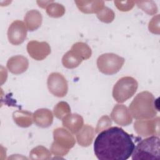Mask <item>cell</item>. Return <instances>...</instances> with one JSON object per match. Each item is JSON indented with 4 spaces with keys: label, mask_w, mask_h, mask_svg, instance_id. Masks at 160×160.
I'll return each instance as SVG.
<instances>
[{
    "label": "cell",
    "mask_w": 160,
    "mask_h": 160,
    "mask_svg": "<svg viewBox=\"0 0 160 160\" xmlns=\"http://www.w3.org/2000/svg\"><path fill=\"white\" fill-rule=\"evenodd\" d=\"M134 147L130 134L122 128L114 126L98 133L94 151L100 160H126L131 156Z\"/></svg>",
    "instance_id": "1"
},
{
    "label": "cell",
    "mask_w": 160,
    "mask_h": 160,
    "mask_svg": "<svg viewBox=\"0 0 160 160\" xmlns=\"http://www.w3.org/2000/svg\"><path fill=\"white\" fill-rule=\"evenodd\" d=\"M157 106L152 94L145 91L135 96L129 106V111L136 119H148L157 115Z\"/></svg>",
    "instance_id": "2"
},
{
    "label": "cell",
    "mask_w": 160,
    "mask_h": 160,
    "mask_svg": "<svg viewBox=\"0 0 160 160\" xmlns=\"http://www.w3.org/2000/svg\"><path fill=\"white\" fill-rule=\"evenodd\" d=\"M132 160H156L159 159V138L151 136L142 139L134 147Z\"/></svg>",
    "instance_id": "3"
},
{
    "label": "cell",
    "mask_w": 160,
    "mask_h": 160,
    "mask_svg": "<svg viewBox=\"0 0 160 160\" xmlns=\"http://www.w3.org/2000/svg\"><path fill=\"white\" fill-rule=\"evenodd\" d=\"M54 141L51 146V152L55 156H64L74 147L76 140L72 132L67 129L58 128L53 131Z\"/></svg>",
    "instance_id": "4"
},
{
    "label": "cell",
    "mask_w": 160,
    "mask_h": 160,
    "mask_svg": "<svg viewBox=\"0 0 160 160\" xmlns=\"http://www.w3.org/2000/svg\"><path fill=\"white\" fill-rule=\"evenodd\" d=\"M138 88V81L134 78L122 77L114 84L112 89V97L116 102L122 103L135 94Z\"/></svg>",
    "instance_id": "5"
},
{
    "label": "cell",
    "mask_w": 160,
    "mask_h": 160,
    "mask_svg": "<svg viewBox=\"0 0 160 160\" xmlns=\"http://www.w3.org/2000/svg\"><path fill=\"white\" fill-rule=\"evenodd\" d=\"M124 59L114 53H104L97 59V66L102 73L112 75L117 73L122 67Z\"/></svg>",
    "instance_id": "6"
},
{
    "label": "cell",
    "mask_w": 160,
    "mask_h": 160,
    "mask_svg": "<svg viewBox=\"0 0 160 160\" xmlns=\"http://www.w3.org/2000/svg\"><path fill=\"white\" fill-rule=\"evenodd\" d=\"M134 129L138 135L142 137L159 136V117L148 119H138L134 123Z\"/></svg>",
    "instance_id": "7"
},
{
    "label": "cell",
    "mask_w": 160,
    "mask_h": 160,
    "mask_svg": "<svg viewBox=\"0 0 160 160\" xmlns=\"http://www.w3.org/2000/svg\"><path fill=\"white\" fill-rule=\"evenodd\" d=\"M49 92L58 98L65 96L68 91V84L64 76L59 72H52L47 80Z\"/></svg>",
    "instance_id": "8"
},
{
    "label": "cell",
    "mask_w": 160,
    "mask_h": 160,
    "mask_svg": "<svg viewBox=\"0 0 160 160\" xmlns=\"http://www.w3.org/2000/svg\"><path fill=\"white\" fill-rule=\"evenodd\" d=\"M27 31L24 22L19 20L13 21L8 30V38L9 42L16 46L22 44L26 38Z\"/></svg>",
    "instance_id": "9"
},
{
    "label": "cell",
    "mask_w": 160,
    "mask_h": 160,
    "mask_svg": "<svg viewBox=\"0 0 160 160\" xmlns=\"http://www.w3.org/2000/svg\"><path fill=\"white\" fill-rule=\"evenodd\" d=\"M27 51L32 59L42 61L51 53V47L47 42L32 40L28 43Z\"/></svg>",
    "instance_id": "10"
},
{
    "label": "cell",
    "mask_w": 160,
    "mask_h": 160,
    "mask_svg": "<svg viewBox=\"0 0 160 160\" xmlns=\"http://www.w3.org/2000/svg\"><path fill=\"white\" fill-rule=\"evenodd\" d=\"M110 116L115 123L122 126L129 125L132 122V116L128 108L124 104H116Z\"/></svg>",
    "instance_id": "11"
},
{
    "label": "cell",
    "mask_w": 160,
    "mask_h": 160,
    "mask_svg": "<svg viewBox=\"0 0 160 160\" xmlns=\"http://www.w3.org/2000/svg\"><path fill=\"white\" fill-rule=\"evenodd\" d=\"M8 70L14 74L24 72L29 67L28 59L23 56L16 55L10 58L7 62Z\"/></svg>",
    "instance_id": "12"
},
{
    "label": "cell",
    "mask_w": 160,
    "mask_h": 160,
    "mask_svg": "<svg viewBox=\"0 0 160 160\" xmlns=\"http://www.w3.org/2000/svg\"><path fill=\"white\" fill-rule=\"evenodd\" d=\"M33 121L40 128H48L53 122L52 112L46 108L38 109L33 113Z\"/></svg>",
    "instance_id": "13"
},
{
    "label": "cell",
    "mask_w": 160,
    "mask_h": 160,
    "mask_svg": "<svg viewBox=\"0 0 160 160\" xmlns=\"http://www.w3.org/2000/svg\"><path fill=\"white\" fill-rule=\"evenodd\" d=\"M62 126L72 134H76L83 126L82 117L78 114H69L62 119Z\"/></svg>",
    "instance_id": "14"
},
{
    "label": "cell",
    "mask_w": 160,
    "mask_h": 160,
    "mask_svg": "<svg viewBox=\"0 0 160 160\" xmlns=\"http://www.w3.org/2000/svg\"><path fill=\"white\" fill-rule=\"evenodd\" d=\"M96 134L95 129L89 125H83L82 128L76 133V140L78 143L83 147L90 146L93 141Z\"/></svg>",
    "instance_id": "15"
},
{
    "label": "cell",
    "mask_w": 160,
    "mask_h": 160,
    "mask_svg": "<svg viewBox=\"0 0 160 160\" xmlns=\"http://www.w3.org/2000/svg\"><path fill=\"white\" fill-rule=\"evenodd\" d=\"M78 8L85 14L98 13L104 7L102 1H75Z\"/></svg>",
    "instance_id": "16"
},
{
    "label": "cell",
    "mask_w": 160,
    "mask_h": 160,
    "mask_svg": "<svg viewBox=\"0 0 160 160\" xmlns=\"http://www.w3.org/2000/svg\"><path fill=\"white\" fill-rule=\"evenodd\" d=\"M42 21L41 14L36 9L28 11L24 16V23L27 29L29 31H34L38 29L41 26Z\"/></svg>",
    "instance_id": "17"
},
{
    "label": "cell",
    "mask_w": 160,
    "mask_h": 160,
    "mask_svg": "<svg viewBox=\"0 0 160 160\" xmlns=\"http://www.w3.org/2000/svg\"><path fill=\"white\" fill-rule=\"evenodd\" d=\"M14 122L21 128H28L32 124L33 114L28 111L17 110L12 114Z\"/></svg>",
    "instance_id": "18"
},
{
    "label": "cell",
    "mask_w": 160,
    "mask_h": 160,
    "mask_svg": "<svg viewBox=\"0 0 160 160\" xmlns=\"http://www.w3.org/2000/svg\"><path fill=\"white\" fill-rule=\"evenodd\" d=\"M83 60L72 50L68 51L62 58L63 66L68 69H74L77 68Z\"/></svg>",
    "instance_id": "19"
},
{
    "label": "cell",
    "mask_w": 160,
    "mask_h": 160,
    "mask_svg": "<svg viewBox=\"0 0 160 160\" xmlns=\"http://www.w3.org/2000/svg\"><path fill=\"white\" fill-rule=\"evenodd\" d=\"M71 49L74 51L83 61L90 58L92 54V51L90 47L86 43L82 42L74 43Z\"/></svg>",
    "instance_id": "20"
},
{
    "label": "cell",
    "mask_w": 160,
    "mask_h": 160,
    "mask_svg": "<svg viewBox=\"0 0 160 160\" xmlns=\"http://www.w3.org/2000/svg\"><path fill=\"white\" fill-rule=\"evenodd\" d=\"M29 158L31 159H49L51 152L42 146H38L30 151Z\"/></svg>",
    "instance_id": "21"
},
{
    "label": "cell",
    "mask_w": 160,
    "mask_h": 160,
    "mask_svg": "<svg viewBox=\"0 0 160 160\" xmlns=\"http://www.w3.org/2000/svg\"><path fill=\"white\" fill-rule=\"evenodd\" d=\"M46 13L52 18H60L65 13V8L61 4L53 1L46 7Z\"/></svg>",
    "instance_id": "22"
},
{
    "label": "cell",
    "mask_w": 160,
    "mask_h": 160,
    "mask_svg": "<svg viewBox=\"0 0 160 160\" xmlns=\"http://www.w3.org/2000/svg\"><path fill=\"white\" fill-rule=\"evenodd\" d=\"M53 112L56 118L62 119L66 116L71 113V108L66 102L61 101L54 106Z\"/></svg>",
    "instance_id": "23"
},
{
    "label": "cell",
    "mask_w": 160,
    "mask_h": 160,
    "mask_svg": "<svg viewBox=\"0 0 160 160\" xmlns=\"http://www.w3.org/2000/svg\"><path fill=\"white\" fill-rule=\"evenodd\" d=\"M97 17L99 21L103 22L110 23L114 20L115 14L112 9L104 6L99 12L97 13Z\"/></svg>",
    "instance_id": "24"
},
{
    "label": "cell",
    "mask_w": 160,
    "mask_h": 160,
    "mask_svg": "<svg viewBox=\"0 0 160 160\" xmlns=\"http://www.w3.org/2000/svg\"><path fill=\"white\" fill-rule=\"evenodd\" d=\"M138 6L142 9L145 12L149 15H154L158 12V8L156 4L152 1H134Z\"/></svg>",
    "instance_id": "25"
},
{
    "label": "cell",
    "mask_w": 160,
    "mask_h": 160,
    "mask_svg": "<svg viewBox=\"0 0 160 160\" xmlns=\"http://www.w3.org/2000/svg\"><path fill=\"white\" fill-rule=\"evenodd\" d=\"M111 125L112 121L111 118L108 116H103L98 121L96 128L95 129L96 132L99 133L101 131L109 128Z\"/></svg>",
    "instance_id": "26"
},
{
    "label": "cell",
    "mask_w": 160,
    "mask_h": 160,
    "mask_svg": "<svg viewBox=\"0 0 160 160\" xmlns=\"http://www.w3.org/2000/svg\"><path fill=\"white\" fill-rule=\"evenodd\" d=\"M116 8L121 11H130L134 6V1H114Z\"/></svg>",
    "instance_id": "27"
},
{
    "label": "cell",
    "mask_w": 160,
    "mask_h": 160,
    "mask_svg": "<svg viewBox=\"0 0 160 160\" xmlns=\"http://www.w3.org/2000/svg\"><path fill=\"white\" fill-rule=\"evenodd\" d=\"M149 31L153 33L159 34V15L153 17L149 22L148 25Z\"/></svg>",
    "instance_id": "28"
},
{
    "label": "cell",
    "mask_w": 160,
    "mask_h": 160,
    "mask_svg": "<svg viewBox=\"0 0 160 160\" xmlns=\"http://www.w3.org/2000/svg\"><path fill=\"white\" fill-rule=\"evenodd\" d=\"M52 1H37V3L39 4V6L42 8H46V7L51 3Z\"/></svg>",
    "instance_id": "29"
}]
</instances>
